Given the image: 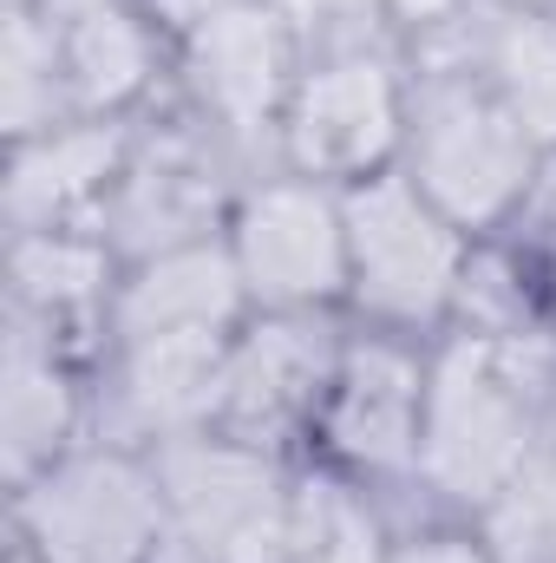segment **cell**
Listing matches in <instances>:
<instances>
[{
    "label": "cell",
    "instance_id": "obj_1",
    "mask_svg": "<svg viewBox=\"0 0 556 563\" xmlns=\"http://www.w3.org/2000/svg\"><path fill=\"white\" fill-rule=\"evenodd\" d=\"M556 426V347L544 328L485 341L452 334L425 367L413 478L465 511H485Z\"/></svg>",
    "mask_w": 556,
    "mask_h": 563
},
{
    "label": "cell",
    "instance_id": "obj_2",
    "mask_svg": "<svg viewBox=\"0 0 556 563\" xmlns=\"http://www.w3.org/2000/svg\"><path fill=\"white\" fill-rule=\"evenodd\" d=\"M537 157L544 151L524 139L485 73L445 33H425L407 106V177L458 230H491L537 190Z\"/></svg>",
    "mask_w": 556,
    "mask_h": 563
},
{
    "label": "cell",
    "instance_id": "obj_3",
    "mask_svg": "<svg viewBox=\"0 0 556 563\" xmlns=\"http://www.w3.org/2000/svg\"><path fill=\"white\" fill-rule=\"evenodd\" d=\"M407 106H413V73L387 40L314 46L281 112V151L314 184L380 177L407 151Z\"/></svg>",
    "mask_w": 556,
    "mask_h": 563
},
{
    "label": "cell",
    "instance_id": "obj_4",
    "mask_svg": "<svg viewBox=\"0 0 556 563\" xmlns=\"http://www.w3.org/2000/svg\"><path fill=\"white\" fill-rule=\"evenodd\" d=\"M170 538L203 563H288L294 485L281 478L269 445L230 439L216 426L151 445Z\"/></svg>",
    "mask_w": 556,
    "mask_h": 563
},
{
    "label": "cell",
    "instance_id": "obj_5",
    "mask_svg": "<svg viewBox=\"0 0 556 563\" xmlns=\"http://www.w3.org/2000/svg\"><path fill=\"white\" fill-rule=\"evenodd\" d=\"M347 210V295L387 321L425 328L458 301V276L471 263L465 230L419 190L407 170H380L341 190Z\"/></svg>",
    "mask_w": 556,
    "mask_h": 563
},
{
    "label": "cell",
    "instance_id": "obj_6",
    "mask_svg": "<svg viewBox=\"0 0 556 563\" xmlns=\"http://www.w3.org/2000/svg\"><path fill=\"white\" fill-rule=\"evenodd\" d=\"M20 538L40 563H151L170 544V505L151 452L92 445L20 485Z\"/></svg>",
    "mask_w": 556,
    "mask_h": 563
},
{
    "label": "cell",
    "instance_id": "obj_7",
    "mask_svg": "<svg viewBox=\"0 0 556 563\" xmlns=\"http://www.w3.org/2000/svg\"><path fill=\"white\" fill-rule=\"evenodd\" d=\"M230 256L263 314H314L347 295V210L334 184L276 177L236 203Z\"/></svg>",
    "mask_w": 556,
    "mask_h": 563
},
{
    "label": "cell",
    "instance_id": "obj_8",
    "mask_svg": "<svg viewBox=\"0 0 556 563\" xmlns=\"http://www.w3.org/2000/svg\"><path fill=\"white\" fill-rule=\"evenodd\" d=\"M301 33L263 0H223L184 33V79L197 99V119L216 125L223 144L281 139V112L301 79Z\"/></svg>",
    "mask_w": 556,
    "mask_h": 563
},
{
    "label": "cell",
    "instance_id": "obj_9",
    "mask_svg": "<svg viewBox=\"0 0 556 563\" xmlns=\"http://www.w3.org/2000/svg\"><path fill=\"white\" fill-rule=\"evenodd\" d=\"M230 203L223 184V139L203 119H170L132 139L125 170L105 197V243L132 256H164L184 243H210Z\"/></svg>",
    "mask_w": 556,
    "mask_h": 563
},
{
    "label": "cell",
    "instance_id": "obj_10",
    "mask_svg": "<svg viewBox=\"0 0 556 563\" xmlns=\"http://www.w3.org/2000/svg\"><path fill=\"white\" fill-rule=\"evenodd\" d=\"M334 367H341V347L314 314H263L249 334L230 341L216 432L249 445H276L301 432L308 420H321Z\"/></svg>",
    "mask_w": 556,
    "mask_h": 563
},
{
    "label": "cell",
    "instance_id": "obj_11",
    "mask_svg": "<svg viewBox=\"0 0 556 563\" xmlns=\"http://www.w3.org/2000/svg\"><path fill=\"white\" fill-rule=\"evenodd\" d=\"M425 367L407 341L367 334L341 347L327 407H321V439L341 465L374 472V478H413L419 465V420H425Z\"/></svg>",
    "mask_w": 556,
    "mask_h": 563
},
{
    "label": "cell",
    "instance_id": "obj_12",
    "mask_svg": "<svg viewBox=\"0 0 556 563\" xmlns=\"http://www.w3.org/2000/svg\"><path fill=\"white\" fill-rule=\"evenodd\" d=\"M230 341L236 334H144V341H119L112 432L164 445V439L216 426Z\"/></svg>",
    "mask_w": 556,
    "mask_h": 563
},
{
    "label": "cell",
    "instance_id": "obj_13",
    "mask_svg": "<svg viewBox=\"0 0 556 563\" xmlns=\"http://www.w3.org/2000/svg\"><path fill=\"white\" fill-rule=\"evenodd\" d=\"M132 132L112 119H66L40 139H20L7 170V217L20 230H79L86 217H105V197L125 170Z\"/></svg>",
    "mask_w": 556,
    "mask_h": 563
},
{
    "label": "cell",
    "instance_id": "obj_14",
    "mask_svg": "<svg viewBox=\"0 0 556 563\" xmlns=\"http://www.w3.org/2000/svg\"><path fill=\"white\" fill-rule=\"evenodd\" d=\"M249 308L243 269L230 243H184L164 256H144L112 295V334L144 341V334H236Z\"/></svg>",
    "mask_w": 556,
    "mask_h": 563
},
{
    "label": "cell",
    "instance_id": "obj_15",
    "mask_svg": "<svg viewBox=\"0 0 556 563\" xmlns=\"http://www.w3.org/2000/svg\"><path fill=\"white\" fill-rule=\"evenodd\" d=\"M59 40L66 86L79 119H112L138 99L157 73L151 13L138 0H33Z\"/></svg>",
    "mask_w": 556,
    "mask_h": 563
},
{
    "label": "cell",
    "instance_id": "obj_16",
    "mask_svg": "<svg viewBox=\"0 0 556 563\" xmlns=\"http://www.w3.org/2000/svg\"><path fill=\"white\" fill-rule=\"evenodd\" d=\"M432 33H445L485 73V86L511 106L524 139L556 157V13L471 7V13H458V20H445Z\"/></svg>",
    "mask_w": 556,
    "mask_h": 563
},
{
    "label": "cell",
    "instance_id": "obj_17",
    "mask_svg": "<svg viewBox=\"0 0 556 563\" xmlns=\"http://www.w3.org/2000/svg\"><path fill=\"white\" fill-rule=\"evenodd\" d=\"M73 426H79V387L59 361V334L13 314L7 361H0V452H7L13 485L40 478L53 459H66Z\"/></svg>",
    "mask_w": 556,
    "mask_h": 563
},
{
    "label": "cell",
    "instance_id": "obj_18",
    "mask_svg": "<svg viewBox=\"0 0 556 563\" xmlns=\"http://www.w3.org/2000/svg\"><path fill=\"white\" fill-rule=\"evenodd\" d=\"M112 243L79 230H20L13 236V314L59 334L66 321L112 314Z\"/></svg>",
    "mask_w": 556,
    "mask_h": 563
},
{
    "label": "cell",
    "instance_id": "obj_19",
    "mask_svg": "<svg viewBox=\"0 0 556 563\" xmlns=\"http://www.w3.org/2000/svg\"><path fill=\"white\" fill-rule=\"evenodd\" d=\"M0 112L13 139H40L66 119H79L59 40L33 0H7V40H0Z\"/></svg>",
    "mask_w": 556,
    "mask_h": 563
},
{
    "label": "cell",
    "instance_id": "obj_20",
    "mask_svg": "<svg viewBox=\"0 0 556 563\" xmlns=\"http://www.w3.org/2000/svg\"><path fill=\"white\" fill-rule=\"evenodd\" d=\"M288 563H393V544L380 538V518L367 511V498L321 472L294 485Z\"/></svg>",
    "mask_w": 556,
    "mask_h": 563
},
{
    "label": "cell",
    "instance_id": "obj_21",
    "mask_svg": "<svg viewBox=\"0 0 556 563\" xmlns=\"http://www.w3.org/2000/svg\"><path fill=\"white\" fill-rule=\"evenodd\" d=\"M478 525L498 563H556V432H544V445L478 511Z\"/></svg>",
    "mask_w": 556,
    "mask_h": 563
},
{
    "label": "cell",
    "instance_id": "obj_22",
    "mask_svg": "<svg viewBox=\"0 0 556 563\" xmlns=\"http://www.w3.org/2000/svg\"><path fill=\"white\" fill-rule=\"evenodd\" d=\"M393 563H498L485 551V538H452V531H432L413 544H393Z\"/></svg>",
    "mask_w": 556,
    "mask_h": 563
},
{
    "label": "cell",
    "instance_id": "obj_23",
    "mask_svg": "<svg viewBox=\"0 0 556 563\" xmlns=\"http://www.w3.org/2000/svg\"><path fill=\"white\" fill-rule=\"evenodd\" d=\"M380 7H387V20H407L419 33H432V26H445V20L465 13V0H380Z\"/></svg>",
    "mask_w": 556,
    "mask_h": 563
},
{
    "label": "cell",
    "instance_id": "obj_24",
    "mask_svg": "<svg viewBox=\"0 0 556 563\" xmlns=\"http://www.w3.org/2000/svg\"><path fill=\"white\" fill-rule=\"evenodd\" d=\"M524 210H531V223H537V243L551 250V263H556V164L537 177V190L524 197Z\"/></svg>",
    "mask_w": 556,
    "mask_h": 563
},
{
    "label": "cell",
    "instance_id": "obj_25",
    "mask_svg": "<svg viewBox=\"0 0 556 563\" xmlns=\"http://www.w3.org/2000/svg\"><path fill=\"white\" fill-rule=\"evenodd\" d=\"M138 7L151 13V20H164V26H177V33H190V26H197L203 13H216L223 0H138Z\"/></svg>",
    "mask_w": 556,
    "mask_h": 563
},
{
    "label": "cell",
    "instance_id": "obj_26",
    "mask_svg": "<svg viewBox=\"0 0 556 563\" xmlns=\"http://www.w3.org/2000/svg\"><path fill=\"white\" fill-rule=\"evenodd\" d=\"M151 563H203V558H190V551H184V544L170 538V544H164V551H157V558H151Z\"/></svg>",
    "mask_w": 556,
    "mask_h": 563
},
{
    "label": "cell",
    "instance_id": "obj_27",
    "mask_svg": "<svg viewBox=\"0 0 556 563\" xmlns=\"http://www.w3.org/2000/svg\"><path fill=\"white\" fill-rule=\"evenodd\" d=\"M485 7H524V13H556V0H485Z\"/></svg>",
    "mask_w": 556,
    "mask_h": 563
},
{
    "label": "cell",
    "instance_id": "obj_28",
    "mask_svg": "<svg viewBox=\"0 0 556 563\" xmlns=\"http://www.w3.org/2000/svg\"><path fill=\"white\" fill-rule=\"evenodd\" d=\"M13 563H40V558H33V551H20V558H13Z\"/></svg>",
    "mask_w": 556,
    "mask_h": 563
},
{
    "label": "cell",
    "instance_id": "obj_29",
    "mask_svg": "<svg viewBox=\"0 0 556 563\" xmlns=\"http://www.w3.org/2000/svg\"><path fill=\"white\" fill-rule=\"evenodd\" d=\"M551 432H556V426H551Z\"/></svg>",
    "mask_w": 556,
    "mask_h": 563
}]
</instances>
